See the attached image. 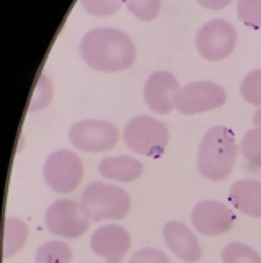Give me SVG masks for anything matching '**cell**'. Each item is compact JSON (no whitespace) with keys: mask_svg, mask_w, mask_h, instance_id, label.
Segmentation results:
<instances>
[{"mask_svg":"<svg viewBox=\"0 0 261 263\" xmlns=\"http://www.w3.org/2000/svg\"><path fill=\"white\" fill-rule=\"evenodd\" d=\"M78 51L88 67L105 74L123 72L136 61V46L129 34L110 26H100L85 33Z\"/></svg>","mask_w":261,"mask_h":263,"instance_id":"1","label":"cell"},{"mask_svg":"<svg viewBox=\"0 0 261 263\" xmlns=\"http://www.w3.org/2000/svg\"><path fill=\"white\" fill-rule=\"evenodd\" d=\"M238 151L235 134L226 126H214L201 139L197 151V170L211 181L226 180L235 165Z\"/></svg>","mask_w":261,"mask_h":263,"instance_id":"2","label":"cell"},{"mask_svg":"<svg viewBox=\"0 0 261 263\" xmlns=\"http://www.w3.org/2000/svg\"><path fill=\"white\" fill-rule=\"evenodd\" d=\"M80 204L93 222L119 221L131 211V196L123 188L93 181L82 192Z\"/></svg>","mask_w":261,"mask_h":263,"instance_id":"3","label":"cell"},{"mask_svg":"<svg viewBox=\"0 0 261 263\" xmlns=\"http://www.w3.org/2000/svg\"><path fill=\"white\" fill-rule=\"evenodd\" d=\"M123 139L126 147L144 157L158 159L168 146L170 134L167 126L155 118L140 115L124 126Z\"/></svg>","mask_w":261,"mask_h":263,"instance_id":"4","label":"cell"},{"mask_svg":"<svg viewBox=\"0 0 261 263\" xmlns=\"http://www.w3.org/2000/svg\"><path fill=\"white\" fill-rule=\"evenodd\" d=\"M46 185L56 193H72L84 178V164L75 152L61 149L49 154L43 165Z\"/></svg>","mask_w":261,"mask_h":263,"instance_id":"5","label":"cell"},{"mask_svg":"<svg viewBox=\"0 0 261 263\" xmlns=\"http://www.w3.org/2000/svg\"><path fill=\"white\" fill-rule=\"evenodd\" d=\"M44 226L62 239H77L88 231L90 219L80 203L74 199H59L44 213Z\"/></svg>","mask_w":261,"mask_h":263,"instance_id":"6","label":"cell"},{"mask_svg":"<svg viewBox=\"0 0 261 263\" xmlns=\"http://www.w3.org/2000/svg\"><path fill=\"white\" fill-rule=\"evenodd\" d=\"M237 46V31L227 20H211L196 34V49L201 58L219 62L229 58Z\"/></svg>","mask_w":261,"mask_h":263,"instance_id":"7","label":"cell"},{"mask_svg":"<svg viewBox=\"0 0 261 263\" xmlns=\"http://www.w3.org/2000/svg\"><path fill=\"white\" fill-rule=\"evenodd\" d=\"M119 131L114 124L102 120H84L72 124L69 141L78 151L103 152L113 149L119 142Z\"/></svg>","mask_w":261,"mask_h":263,"instance_id":"8","label":"cell"},{"mask_svg":"<svg viewBox=\"0 0 261 263\" xmlns=\"http://www.w3.org/2000/svg\"><path fill=\"white\" fill-rule=\"evenodd\" d=\"M227 100V93L220 85L209 82V80H201V82L188 84L182 88L175 110L182 115H199L206 111H212L220 108Z\"/></svg>","mask_w":261,"mask_h":263,"instance_id":"9","label":"cell"},{"mask_svg":"<svg viewBox=\"0 0 261 263\" xmlns=\"http://www.w3.org/2000/svg\"><path fill=\"white\" fill-rule=\"evenodd\" d=\"M182 92L178 80L173 74L158 70L150 74L144 85V100L152 111L158 115H168L175 110L176 98Z\"/></svg>","mask_w":261,"mask_h":263,"instance_id":"10","label":"cell"},{"mask_svg":"<svg viewBox=\"0 0 261 263\" xmlns=\"http://www.w3.org/2000/svg\"><path fill=\"white\" fill-rule=\"evenodd\" d=\"M191 222L197 232L214 237V235H222L232 229L235 222V214L220 201L208 199L193 208Z\"/></svg>","mask_w":261,"mask_h":263,"instance_id":"11","label":"cell"},{"mask_svg":"<svg viewBox=\"0 0 261 263\" xmlns=\"http://www.w3.org/2000/svg\"><path fill=\"white\" fill-rule=\"evenodd\" d=\"M90 249L106 263H121L131 249V235L118 224H106L93 232Z\"/></svg>","mask_w":261,"mask_h":263,"instance_id":"12","label":"cell"},{"mask_svg":"<svg viewBox=\"0 0 261 263\" xmlns=\"http://www.w3.org/2000/svg\"><path fill=\"white\" fill-rule=\"evenodd\" d=\"M164 240L175 255L185 263H196L199 261L203 250L196 235L186 228L183 222L168 221L164 226Z\"/></svg>","mask_w":261,"mask_h":263,"instance_id":"13","label":"cell"},{"mask_svg":"<svg viewBox=\"0 0 261 263\" xmlns=\"http://www.w3.org/2000/svg\"><path fill=\"white\" fill-rule=\"evenodd\" d=\"M229 201L232 206L250 217H261V181L238 180L230 186Z\"/></svg>","mask_w":261,"mask_h":263,"instance_id":"14","label":"cell"},{"mask_svg":"<svg viewBox=\"0 0 261 263\" xmlns=\"http://www.w3.org/2000/svg\"><path fill=\"white\" fill-rule=\"evenodd\" d=\"M98 172L103 178L121 181V183H131L136 181L144 172L142 164L134 157L129 156H116V157H106L100 160Z\"/></svg>","mask_w":261,"mask_h":263,"instance_id":"15","label":"cell"},{"mask_svg":"<svg viewBox=\"0 0 261 263\" xmlns=\"http://www.w3.org/2000/svg\"><path fill=\"white\" fill-rule=\"evenodd\" d=\"M28 239V226L18 217H7L4 222V260L15 257Z\"/></svg>","mask_w":261,"mask_h":263,"instance_id":"16","label":"cell"},{"mask_svg":"<svg viewBox=\"0 0 261 263\" xmlns=\"http://www.w3.org/2000/svg\"><path fill=\"white\" fill-rule=\"evenodd\" d=\"M72 249L61 240H51L43 243L36 250L34 263H70Z\"/></svg>","mask_w":261,"mask_h":263,"instance_id":"17","label":"cell"},{"mask_svg":"<svg viewBox=\"0 0 261 263\" xmlns=\"http://www.w3.org/2000/svg\"><path fill=\"white\" fill-rule=\"evenodd\" d=\"M222 263H261V257L245 243L232 242L222 250Z\"/></svg>","mask_w":261,"mask_h":263,"instance_id":"18","label":"cell"},{"mask_svg":"<svg viewBox=\"0 0 261 263\" xmlns=\"http://www.w3.org/2000/svg\"><path fill=\"white\" fill-rule=\"evenodd\" d=\"M240 152L250 164L261 167V128L247 131L240 144Z\"/></svg>","mask_w":261,"mask_h":263,"instance_id":"19","label":"cell"},{"mask_svg":"<svg viewBox=\"0 0 261 263\" xmlns=\"http://www.w3.org/2000/svg\"><path fill=\"white\" fill-rule=\"evenodd\" d=\"M126 8L140 22H152L160 13V0H123Z\"/></svg>","mask_w":261,"mask_h":263,"instance_id":"20","label":"cell"},{"mask_svg":"<svg viewBox=\"0 0 261 263\" xmlns=\"http://www.w3.org/2000/svg\"><path fill=\"white\" fill-rule=\"evenodd\" d=\"M240 22L253 30L261 28V0H237Z\"/></svg>","mask_w":261,"mask_h":263,"instance_id":"21","label":"cell"},{"mask_svg":"<svg viewBox=\"0 0 261 263\" xmlns=\"http://www.w3.org/2000/svg\"><path fill=\"white\" fill-rule=\"evenodd\" d=\"M240 93L250 105L261 106V69L251 70L245 76L240 85Z\"/></svg>","mask_w":261,"mask_h":263,"instance_id":"22","label":"cell"},{"mask_svg":"<svg viewBox=\"0 0 261 263\" xmlns=\"http://www.w3.org/2000/svg\"><path fill=\"white\" fill-rule=\"evenodd\" d=\"M51 100H52V84H51V80L43 74L38 80V84L34 87V93L31 97L28 110L31 113L41 111L43 108H46L51 103Z\"/></svg>","mask_w":261,"mask_h":263,"instance_id":"23","label":"cell"},{"mask_svg":"<svg viewBox=\"0 0 261 263\" xmlns=\"http://www.w3.org/2000/svg\"><path fill=\"white\" fill-rule=\"evenodd\" d=\"M84 10L93 16H111L119 10L123 0H80Z\"/></svg>","mask_w":261,"mask_h":263,"instance_id":"24","label":"cell"},{"mask_svg":"<svg viewBox=\"0 0 261 263\" xmlns=\"http://www.w3.org/2000/svg\"><path fill=\"white\" fill-rule=\"evenodd\" d=\"M129 263H170V260L162 250L146 247L134 253Z\"/></svg>","mask_w":261,"mask_h":263,"instance_id":"25","label":"cell"},{"mask_svg":"<svg viewBox=\"0 0 261 263\" xmlns=\"http://www.w3.org/2000/svg\"><path fill=\"white\" fill-rule=\"evenodd\" d=\"M230 2L232 0H197V4L208 10H222V8L230 5Z\"/></svg>","mask_w":261,"mask_h":263,"instance_id":"26","label":"cell"},{"mask_svg":"<svg viewBox=\"0 0 261 263\" xmlns=\"http://www.w3.org/2000/svg\"><path fill=\"white\" fill-rule=\"evenodd\" d=\"M253 124H255V128H261V106L253 115Z\"/></svg>","mask_w":261,"mask_h":263,"instance_id":"27","label":"cell"}]
</instances>
